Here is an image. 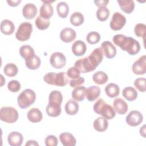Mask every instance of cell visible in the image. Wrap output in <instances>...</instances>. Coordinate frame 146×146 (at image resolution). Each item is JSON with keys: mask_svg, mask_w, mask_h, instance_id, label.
Returning <instances> with one entry per match:
<instances>
[{"mask_svg": "<svg viewBox=\"0 0 146 146\" xmlns=\"http://www.w3.org/2000/svg\"><path fill=\"white\" fill-rule=\"evenodd\" d=\"M103 52L101 47L95 48L89 56L77 60L75 66L80 72L86 73L94 71L102 62Z\"/></svg>", "mask_w": 146, "mask_h": 146, "instance_id": "obj_1", "label": "cell"}, {"mask_svg": "<svg viewBox=\"0 0 146 146\" xmlns=\"http://www.w3.org/2000/svg\"><path fill=\"white\" fill-rule=\"evenodd\" d=\"M112 41L122 50L131 55L137 54L140 50L139 42L132 37L126 36L123 34H116L113 36Z\"/></svg>", "mask_w": 146, "mask_h": 146, "instance_id": "obj_2", "label": "cell"}, {"mask_svg": "<svg viewBox=\"0 0 146 146\" xmlns=\"http://www.w3.org/2000/svg\"><path fill=\"white\" fill-rule=\"evenodd\" d=\"M63 101L62 93L58 90L51 91L48 96V103L46 107V113L51 117H57L60 115L61 104Z\"/></svg>", "mask_w": 146, "mask_h": 146, "instance_id": "obj_3", "label": "cell"}, {"mask_svg": "<svg viewBox=\"0 0 146 146\" xmlns=\"http://www.w3.org/2000/svg\"><path fill=\"white\" fill-rule=\"evenodd\" d=\"M93 109L95 113L102 115L106 119H112L116 115L113 108L111 105L106 103L102 99H99L94 103Z\"/></svg>", "mask_w": 146, "mask_h": 146, "instance_id": "obj_4", "label": "cell"}, {"mask_svg": "<svg viewBox=\"0 0 146 146\" xmlns=\"http://www.w3.org/2000/svg\"><path fill=\"white\" fill-rule=\"evenodd\" d=\"M43 80L48 84L59 87L64 86L68 83L67 72H48L44 75Z\"/></svg>", "mask_w": 146, "mask_h": 146, "instance_id": "obj_5", "label": "cell"}, {"mask_svg": "<svg viewBox=\"0 0 146 146\" xmlns=\"http://www.w3.org/2000/svg\"><path fill=\"white\" fill-rule=\"evenodd\" d=\"M36 99L35 92L29 88L23 90L18 96L17 102L19 107L22 109H25L33 104Z\"/></svg>", "mask_w": 146, "mask_h": 146, "instance_id": "obj_6", "label": "cell"}, {"mask_svg": "<svg viewBox=\"0 0 146 146\" xmlns=\"http://www.w3.org/2000/svg\"><path fill=\"white\" fill-rule=\"evenodd\" d=\"M19 117L18 111L11 107H3L0 110V119L7 123H13L17 121Z\"/></svg>", "mask_w": 146, "mask_h": 146, "instance_id": "obj_7", "label": "cell"}, {"mask_svg": "<svg viewBox=\"0 0 146 146\" xmlns=\"http://www.w3.org/2000/svg\"><path fill=\"white\" fill-rule=\"evenodd\" d=\"M32 31L33 25L30 22H24L19 26L15 33V37L21 42L27 40L30 38Z\"/></svg>", "mask_w": 146, "mask_h": 146, "instance_id": "obj_8", "label": "cell"}, {"mask_svg": "<svg viewBox=\"0 0 146 146\" xmlns=\"http://www.w3.org/2000/svg\"><path fill=\"white\" fill-rule=\"evenodd\" d=\"M126 18L124 15L119 12H115L113 14L110 22V27L112 30L117 31L121 30L125 25Z\"/></svg>", "mask_w": 146, "mask_h": 146, "instance_id": "obj_9", "label": "cell"}, {"mask_svg": "<svg viewBox=\"0 0 146 146\" xmlns=\"http://www.w3.org/2000/svg\"><path fill=\"white\" fill-rule=\"evenodd\" d=\"M50 62L54 68L60 69L66 65V58L63 53L55 52L51 54L50 58Z\"/></svg>", "mask_w": 146, "mask_h": 146, "instance_id": "obj_10", "label": "cell"}, {"mask_svg": "<svg viewBox=\"0 0 146 146\" xmlns=\"http://www.w3.org/2000/svg\"><path fill=\"white\" fill-rule=\"evenodd\" d=\"M143 120V115L136 110L131 111L126 116V123L130 126L136 127L140 125Z\"/></svg>", "mask_w": 146, "mask_h": 146, "instance_id": "obj_11", "label": "cell"}, {"mask_svg": "<svg viewBox=\"0 0 146 146\" xmlns=\"http://www.w3.org/2000/svg\"><path fill=\"white\" fill-rule=\"evenodd\" d=\"M132 70L136 75H144L146 72V56H140L132 64Z\"/></svg>", "mask_w": 146, "mask_h": 146, "instance_id": "obj_12", "label": "cell"}, {"mask_svg": "<svg viewBox=\"0 0 146 146\" xmlns=\"http://www.w3.org/2000/svg\"><path fill=\"white\" fill-rule=\"evenodd\" d=\"M101 48L105 56L108 59H112L116 56V48L110 41H104L101 44Z\"/></svg>", "mask_w": 146, "mask_h": 146, "instance_id": "obj_13", "label": "cell"}, {"mask_svg": "<svg viewBox=\"0 0 146 146\" xmlns=\"http://www.w3.org/2000/svg\"><path fill=\"white\" fill-rule=\"evenodd\" d=\"M76 36V33L74 30L71 28H64L62 30L60 33V39L65 43L72 42Z\"/></svg>", "mask_w": 146, "mask_h": 146, "instance_id": "obj_14", "label": "cell"}, {"mask_svg": "<svg viewBox=\"0 0 146 146\" xmlns=\"http://www.w3.org/2000/svg\"><path fill=\"white\" fill-rule=\"evenodd\" d=\"M37 14V8L34 3H26L22 9V14L27 19L34 18Z\"/></svg>", "mask_w": 146, "mask_h": 146, "instance_id": "obj_15", "label": "cell"}, {"mask_svg": "<svg viewBox=\"0 0 146 146\" xmlns=\"http://www.w3.org/2000/svg\"><path fill=\"white\" fill-rule=\"evenodd\" d=\"M72 52L75 56H80L83 55L87 50L86 43L80 40L75 41L72 45Z\"/></svg>", "mask_w": 146, "mask_h": 146, "instance_id": "obj_16", "label": "cell"}, {"mask_svg": "<svg viewBox=\"0 0 146 146\" xmlns=\"http://www.w3.org/2000/svg\"><path fill=\"white\" fill-rule=\"evenodd\" d=\"M113 107L115 111L120 115L125 114L128 108L127 103L121 98H116L113 102Z\"/></svg>", "mask_w": 146, "mask_h": 146, "instance_id": "obj_17", "label": "cell"}, {"mask_svg": "<svg viewBox=\"0 0 146 146\" xmlns=\"http://www.w3.org/2000/svg\"><path fill=\"white\" fill-rule=\"evenodd\" d=\"M23 141V135L18 132H11L7 137V141L11 146H21Z\"/></svg>", "mask_w": 146, "mask_h": 146, "instance_id": "obj_18", "label": "cell"}, {"mask_svg": "<svg viewBox=\"0 0 146 146\" xmlns=\"http://www.w3.org/2000/svg\"><path fill=\"white\" fill-rule=\"evenodd\" d=\"M59 139L64 146H75L76 143V140L74 136L69 132L60 133Z\"/></svg>", "mask_w": 146, "mask_h": 146, "instance_id": "obj_19", "label": "cell"}, {"mask_svg": "<svg viewBox=\"0 0 146 146\" xmlns=\"http://www.w3.org/2000/svg\"><path fill=\"white\" fill-rule=\"evenodd\" d=\"M100 94V88L97 86H92L86 90V97L89 102L95 100Z\"/></svg>", "mask_w": 146, "mask_h": 146, "instance_id": "obj_20", "label": "cell"}, {"mask_svg": "<svg viewBox=\"0 0 146 146\" xmlns=\"http://www.w3.org/2000/svg\"><path fill=\"white\" fill-rule=\"evenodd\" d=\"M15 30V26L12 21L9 19H4L1 23V31L5 35L12 34Z\"/></svg>", "mask_w": 146, "mask_h": 146, "instance_id": "obj_21", "label": "cell"}, {"mask_svg": "<svg viewBox=\"0 0 146 146\" xmlns=\"http://www.w3.org/2000/svg\"><path fill=\"white\" fill-rule=\"evenodd\" d=\"M121 10L127 14L131 13L135 8V2L132 0H117Z\"/></svg>", "mask_w": 146, "mask_h": 146, "instance_id": "obj_22", "label": "cell"}, {"mask_svg": "<svg viewBox=\"0 0 146 146\" xmlns=\"http://www.w3.org/2000/svg\"><path fill=\"white\" fill-rule=\"evenodd\" d=\"M86 88L83 86L75 87L71 93L72 99L78 102L84 100L86 97Z\"/></svg>", "mask_w": 146, "mask_h": 146, "instance_id": "obj_23", "label": "cell"}, {"mask_svg": "<svg viewBox=\"0 0 146 146\" xmlns=\"http://www.w3.org/2000/svg\"><path fill=\"white\" fill-rule=\"evenodd\" d=\"M27 118L32 123H38L42 119V113L41 111L36 108L30 109L27 112Z\"/></svg>", "mask_w": 146, "mask_h": 146, "instance_id": "obj_24", "label": "cell"}, {"mask_svg": "<svg viewBox=\"0 0 146 146\" xmlns=\"http://www.w3.org/2000/svg\"><path fill=\"white\" fill-rule=\"evenodd\" d=\"M93 126L96 131L98 132H104L107 129L108 123L106 118L99 117L94 120Z\"/></svg>", "mask_w": 146, "mask_h": 146, "instance_id": "obj_25", "label": "cell"}, {"mask_svg": "<svg viewBox=\"0 0 146 146\" xmlns=\"http://www.w3.org/2000/svg\"><path fill=\"white\" fill-rule=\"evenodd\" d=\"M66 112L69 115H74L79 111V104L74 99H70L65 104Z\"/></svg>", "mask_w": 146, "mask_h": 146, "instance_id": "obj_26", "label": "cell"}, {"mask_svg": "<svg viewBox=\"0 0 146 146\" xmlns=\"http://www.w3.org/2000/svg\"><path fill=\"white\" fill-rule=\"evenodd\" d=\"M105 92L109 98H113L119 95L120 88L117 84L111 83L106 86Z\"/></svg>", "mask_w": 146, "mask_h": 146, "instance_id": "obj_27", "label": "cell"}, {"mask_svg": "<svg viewBox=\"0 0 146 146\" xmlns=\"http://www.w3.org/2000/svg\"><path fill=\"white\" fill-rule=\"evenodd\" d=\"M53 13V7L51 4L43 3L40 7L39 15L45 19H50V18L52 16Z\"/></svg>", "mask_w": 146, "mask_h": 146, "instance_id": "obj_28", "label": "cell"}, {"mask_svg": "<svg viewBox=\"0 0 146 146\" xmlns=\"http://www.w3.org/2000/svg\"><path fill=\"white\" fill-rule=\"evenodd\" d=\"M123 97L128 101H134L137 97L138 93L137 91L132 87H127L122 91Z\"/></svg>", "mask_w": 146, "mask_h": 146, "instance_id": "obj_29", "label": "cell"}, {"mask_svg": "<svg viewBox=\"0 0 146 146\" xmlns=\"http://www.w3.org/2000/svg\"><path fill=\"white\" fill-rule=\"evenodd\" d=\"M19 54L25 60L31 58L35 55L34 48L30 45L22 46L19 48Z\"/></svg>", "mask_w": 146, "mask_h": 146, "instance_id": "obj_30", "label": "cell"}, {"mask_svg": "<svg viewBox=\"0 0 146 146\" xmlns=\"http://www.w3.org/2000/svg\"><path fill=\"white\" fill-rule=\"evenodd\" d=\"M41 63V60L39 57L36 55H34L31 58L25 60V64L26 67L30 70H36L38 69Z\"/></svg>", "mask_w": 146, "mask_h": 146, "instance_id": "obj_31", "label": "cell"}, {"mask_svg": "<svg viewBox=\"0 0 146 146\" xmlns=\"http://www.w3.org/2000/svg\"><path fill=\"white\" fill-rule=\"evenodd\" d=\"M92 79L96 84L102 85L105 84L108 81V76L104 72L99 71L94 74L92 75Z\"/></svg>", "mask_w": 146, "mask_h": 146, "instance_id": "obj_32", "label": "cell"}, {"mask_svg": "<svg viewBox=\"0 0 146 146\" xmlns=\"http://www.w3.org/2000/svg\"><path fill=\"white\" fill-rule=\"evenodd\" d=\"M56 10L59 17L66 18L69 13L68 5L65 2H60L57 4Z\"/></svg>", "mask_w": 146, "mask_h": 146, "instance_id": "obj_33", "label": "cell"}, {"mask_svg": "<svg viewBox=\"0 0 146 146\" xmlns=\"http://www.w3.org/2000/svg\"><path fill=\"white\" fill-rule=\"evenodd\" d=\"M70 21V23L72 25L75 26H79L83 23L84 18L81 13L76 11L71 14Z\"/></svg>", "mask_w": 146, "mask_h": 146, "instance_id": "obj_34", "label": "cell"}, {"mask_svg": "<svg viewBox=\"0 0 146 146\" xmlns=\"http://www.w3.org/2000/svg\"><path fill=\"white\" fill-rule=\"evenodd\" d=\"M3 72L6 76L9 77H13L17 75L18 74V68L14 63H9L4 67Z\"/></svg>", "mask_w": 146, "mask_h": 146, "instance_id": "obj_35", "label": "cell"}, {"mask_svg": "<svg viewBox=\"0 0 146 146\" xmlns=\"http://www.w3.org/2000/svg\"><path fill=\"white\" fill-rule=\"evenodd\" d=\"M35 23L36 27L40 30L47 29L50 26V19H45L41 16L39 15L35 21Z\"/></svg>", "mask_w": 146, "mask_h": 146, "instance_id": "obj_36", "label": "cell"}, {"mask_svg": "<svg viewBox=\"0 0 146 146\" xmlns=\"http://www.w3.org/2000/svg\"><path fill=\"white\" fill-rule=\"evenodd\" d=\"M96 17L100 21H106L110 15L109 10L106 7H99L96 11Z\"/></svg>", "mask_w": 146, "mask_h": 146, "instance_id": "obj_37", "label": "cell"}, {"mask_svg": "<svg viewBox=\"0 0 146 146\" xmlns=\"http://www.w3.org/2000/svg\"><path fill=\"white\" fill-rule=\"evenodd\" d=\"M134 33L135 35L140 38H143L144 39L146 33V26L143 23H137L134 27Z\"/></svg>", "mask_w": 146, "mask_h": 146, "instance_id": "obj_38", "label": "cell"}, {"mask_svg": "<svg viewBox=\"0 0 146 146\" xmlns=\"http://www.w3.org/2000/svg\"><path fill=\"white\" fill-rule=\"evenodd\" d=\"M86 40L87 42L91 44H96L100 40V35L98 32L91 31L87 34Z\"/></svg>", "mask_w": 146, "mask_h": 146, "instance_id": "obj_39", "label": "cell"}, {"mask_svg": "<svg viewBox=\"0 0 146 146\" xmlns=\"http://www.w3.org/2000/svg\"><path fill=\"white\" fill-rule=\"evenodd\" d=\"M134 86L140 92H144L145 91V78H139L135 79Z\"/></svg>", "mask_w": 146, "mask_h": 146, "instance_id": "obj_40", "label": "cell"}, {"mask_svg": "<svg viewBox=\"0 0 146 146\" xmlns=\"http://www.w3.org/2000/svg\"><path fill=\"white\" fill-rule=\"evenodd\" d=\"M21 88L20 83L16 80H12L10 81L7 84L8 90L12 92H18Z\"/></svg>", "mask_w": 146, "mask_h": 146, "instance_id": "obj_41", "label": "cell"}, {"mask_svg": "<svg viewBox=\"0 0 146 146\" xmlns=\"http://www.w3.org/2000/svg\"><path fill=\"white\" fill-rule=\"evenodd\" d=\"M67 75L68 77L71 78L72 79H75L80 77V72L75 67H71L68 69Z\"/></svg>", "mask_w": 146, "mask_h": 146, "instance_id": "obj_42", "label": "cell"}, {"mask_svg": "<svg viewBox=\"0 0 146 146\" xmlns=\"http://www.w3.org/2000/svg\"><path fill=\"white\" fill-rule=\"evenodd\" d=\"M58 140L54 135H48L44 140V144L46 146H56Z\"/></svg>", "mask_w": 146, "mask_h": 146, "instance_id": "obj_43", "label": "cell"}, {"mask_svg": "<svg viewBox=\"0 0 146 146\" xmlns=\"http://www.w3.org/2000/svg\"><path fill=\"white\" fill-rule=\"evenodd\" d=\"M84 79L83 77L80 76L79 78L75 79H71L70 81V86L71 87H76L84 83Z\"/></svg>", "mask_w": 146, "mask_h": 146, "instance_id": "obj_44", "label": "cell"}, {"mask_svg": "<svg viewBox=\"0 0 146 146\" xmlns=\"http://www.w3.org/2000/svg\"><path fill=\"white\" fill-rule=\"evenodd\" d=\"M109 1L108 0H96L94 1V3L96 6H97L99 7H106L107 4L108 3Z\"/></svg>", "mask_w": 146, "mask_h": 146, "instance_id": "obj_45", "label": "cell"}, {"mask_svg": "<svg viewBox=\"0 0 146 146\" xmlns=\"http://www.w3.org/2000/svg\"><path fill=\"white\" fill-rule=\"evenodd\" d=\"M21 2V0H7V3L9 4V6H12V7H15L17 6L18 5H19V3Z\"/></svg>", "mask_w": 146, "mask_h": 146, "instance_id": "obj_46", "label": "cell"}, {"mask_svg": "<svg viewBox=\"0 0 146 146\" xmlns=\"http://www.w3.org/2000/svg\"><path fill=\"white\" fill-rule=\"evenodd\" d=\"M26 146H28V145H39V144L35 140H30L27 141V142L25 144Z\"/></svg>", "mask_w": 146, "mask_h": 146, "instance_id": "obj_47", "label": "cell"}, {"mask_svg": "<svg viewBox=\"0 0 146 146\" xmlns=\"http://www.w3.org/2000/svg\"><path fill=\"white\" fill-rule=\"evenodd\" d=\"M140 133L143 137H145V125H144L140 129Z\"/></svg>", "mask_w": 146, "mask_h": 146, "instance_id": "obj_48", "label": "cell"}]
</instances>
